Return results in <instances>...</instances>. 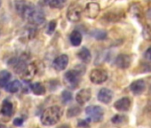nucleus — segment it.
Wrapping results in <instances>:
<instances>
[{"label":"nucleus","mask_w":151,"mask_h":128,"mask_svg":"<svg viewBox=\"0 0 151 128\" xmlns=\"http://www.w3.org/2000/svg\"><path fill=\"white\" fill-rule=\"evenodd\" d=\"M1 4H2V0H0V6H1Z\"/></svg>","instance_id":"32"},{"label":"nucleus","mask_w":151,"mask_h":128,"mask_svg":"<svg viewBox=\"0 0 151 128\" xmlns=\"http://www.w3.org/2000/svg\"><path fill=\"white\" fill-rule=\"evenodd\" d=\"M22 88V84L19 80H14L6 86V90L11 93H18Z\"/></svg>","instance_id":"21"},{"label":"nucleus","mask_w":151,"mask_h":128,"mask_svg":"<svg viewBox=\"0 0 151 128\" xmlns=\"http://www.w3.org/2000/svg\"><path fill=\"white\" fill-rule=\"evenodd\" d=\"M113 99V92L110 89L108 88H101L99 93H98V100L104 103V104H109L111 102Z\"/></svg>","instance_id":"14"},{"label":"nucleus","mask_w":151,"mask_h":128,"mask_svg":"<svg viewBox=\"0 0 151 128\" xmlns=\"http://www.w3.org/2000/svg\"><path fill=\"white\" fill-rule=\"evenodd\" d=\"M146 89V83L143 79H138L133 81L130 86V90L135 94L139 95L141 94Z\"/></svg>","instance_id":"15"},{"label":"nucleus","mask_w":151,"mask_h":128,"mask_svg":"<svg viewBox=\"0 0 151 128\" xmlns=\"http://www.w3.org/2000/svg\"><path fill=\"white\" fill-rule=\"evenodd\" d=\"M131 106H132V101L129 97L121 98L114 103V108L120 112L128 111L130 109Z\"/></svg>","instance_id":"11"},{"label":"nucleus","mask_w":151,"mask_h":128,"mask_svg":"<svg viewBox=\"0 0 151 128\" xmlns=\"http://www.w3.org/2000/svg\"><path fill=\"white\" fill-rule=\"evenodd\" d=\"M126 120H127V118L123 115H116L111 119L112 123H114V124H122Z\"/></svg>","instance_id":"27"},{"label":"nucleus","mask_w":151,"mask_h":128,"mask_svg":"<svg viewBox=\"0 0 151 128\" xmlns=\"http://www.w3.org/2000/svg\"><path fill=\"white\" fill-rule=\"evenodd\" d=\"M44 2L46 6H50L51 8H62L66 2H67V0H44Z\"/></svg>","instance_id":"22"},{"label":"nucleus","mask_w":151,"mask_h":128,"mask_svg":"<svg viewBox=\"0 0 151 128\" xmlns=\"http://www.w3.org/2000/svg\"><path fill=\"white\" fill-rule=\"evenodd\" d=\"M63 110L59 106H51L44 110L41 115L40 120L44 125L51 126L56 124L61 118Z\"/></svg>","instance_id":"2"},{"label":"nucleus","mask_w":151,"mask_h":128,"mask_svg":"<svg viewBox=\"0 0 151 128\" xmlns=\"http://www.w3.org/2000/svg\"><path fill=\"white\" fill-rule=\"evenodd\" d=\"M82 15V7L80 5L74 3L69 6L67 11V18L68 21L73 22H77L81 19Z\"/></svg>","instance_id":"5"},{"label":"nucleus","mask_w":151,"mask_h":128,"mask_svg":"<svg viewBox=\"0 0 151 128\" xmlns=\"http://www.w3.org/2000/svg\"><path fill=\"white\" fill-rule=\"evenodd\" d=\"M61 100H62V102L64 104H67V103L70 102L71 100H72V93L69 91H67V90L63 91L62 93H61Z\"/></svg>","instance_id":"25"},{"label":"nucleus","mask_w":151,"mask_h":128,"mask_svg":"<svg viewBox=\"0 0 151 128\" xmlns=\"http://www.w3.org/2000/svg\"><path fill=\"white\" fill-rule=\"evenodd\" d=\"M90 80L95 85H101L108 79V73L103 69H94L90 73Z\"/></svg>","instance_id":"6"},{"label":"nucleus","mask_w":151,"mask_h":128,"mask_svg":"<svg viewBox=\"0 0 151 128\" xmlns=\"http://www.w3.org/2000/svg\"><path fill=\"white\" fill-rule=\"evenodd\" d=\"M92 97V91L89 88H84L81 89L76 95V100H77V102L79 105H84L86 104L87 101H90Z\"/></svg>","instance_id":"12"},{"label":"nucleus","mask_w":151,"mask_h":128,"mask_svg":"<svg viewBox=\"0 0 151 128\" xmlns=\"http://www.w3.org/2000/svg\"><path fill=\"white\" fill-rule=\"evenodd\" d=\"M91 35L95 37L96 39L98 40H104L106 37H107V32L105 30H102V29H93L91 33Z\"/></svg>","instance_id":"23"},{"label":"nucleus","mask_w":151,"mask_h":128,"mask_svg":"<svg viewBox=\"0 0 151 128\" xmlns=\"http://www.w3.org/2000/svg\"><path fill=\"white\" fill-rule=\"evenodd\" d=\"M68 64V56L67 54H61L58 56L52 62V67L56 71L64 70Z\"/></svg>","instance_id":"10"},{"label":"nucleus","mask_w":151,"mask_h":128,"mask_svg":"<svg viewBox=\"0 0 151 128\" xmlns=\"http://www.w3.org/2000/svg\"><path fill=\"white\" fill-rule=\"evenodd\" d=\"M19 12L21 15L28 22L35 24L40 25L45 22V14L44 13L37 9L35 6L31 4H20L18 6Z\"/></svg>","instance_id":"1"},{"label":"nucleus","mask_w":151,"mask_h":128,"mask_svg":"<svg viewBox=\"0 0 151 128\" xmlns=\"http://www.w3.org/2000/svg\"><path fill=\"white\" fill-rule=\"evenodd\" d=\"M78 126L81 127V128H88L89 127V124L86 120H79V122L78 123Z\"/></svg>","instance_id":"28"},{"label":"nucleus","mask_w":151,"mask_h":128,"mask_svg":"<svg viewBox=\"0 0 151 128\" xmlns=\"http://www.w3.org/2000/svg\"><path fill=\"white\" fill-rule=\"evenodd\" d=\"M0 128H12V127H9V126H7V125H6V124H0Z\"/></svg>","instance_id":"31"},{"label":"nucleus","mask_w":151,"mask_h":128,"mask_svg":"<svg viewBox=\"0 0 151 128\" xmlns=\"http://www.w3.org/2000/svg\"><path fill=\"white\" fill-rule=\"evenodd\" d=\"M37 73V66L35 63H28L20 76L25 80L32 79Z\"/></svg>","instance_id":"8"},{"label":"nucleus","mask_w":151,"mask_h":128,"mask_svg":"<svg viewBox=\"0 0 151 128\" xmlns=\"http://www.w3.org/2000/svg\"><path fill=\"white\" fill-rule=\"evenodd\" d=\"M144 57H145V59H147V60H151V46H150L149 48H147V50L145 52Z\"/></svg>","instance_id":"30"},{"label":"nucleus","mask_w":151,"mask_h":128,"mask_svg":"<svg viewBox=\"0 0 151 128\" xmlns=\"http://www.w3.org/2000/svg\"><path fill=\"white\" fill-rule=\"evenodd\" d=\"M123 14L121 13H116V12H109L105 14L103 19L106 20L109 22H116L118 21H120L123 17Z\"/></svg>","instance_id":"19"},{"label":"nucleus","mask_w":151,"mask_h":128,"mask_svg":"<svg viewBox=\"0 0 151 128\" xmlns=\"http://www.w3.org/2000/svg\"><path fill=\"white\" fill-rule=\"evenodd\" d=\"M78 57L85 63H89L92 60V54L88 48L86 47H82L78 52Z\"/></svg>","instance_id":"17"},{"label":"nucleus","mask_w":151,"mask_h":128,"mask_svg":"<svg viewBox=\"0 0 151 128\" xmlns=\"http://www.w3.org/2000/svg\"><path fill=\"white\" fill-rule=\"evenodd\" d=\"M64 82L70 89H76L80 83V73L77 70H68L64 75Z\"/></svg>","instance_id":"4"},{"label":"nucleus","mask_w":151,"mask_h":128,"mask_svg":"<svg viewBox=\"0 0 151 128\" xmlns=\"http://www.w3.org/2000/svg\"><path fill=\"white\" fill-rule=\"evenodd\" d=\"M86 114L87 115L89 120L95 123L101 122L104 117V110L98 105L88 106L86 109Z\"/></svg>","instance_id":"3"},{"label":"nucleus","mask_w":151,"mask_h":128,"mask_svg":"<svg viewBox=\"0 0 151 128\" xmlns=\"http://www.w3.org/2000/svg\"><path fill=\"white\" fill-rule=\"evenodd\" d=\"M80 112H81V108H80V107L73 106L72 108L68 109V112H67V116H68V117L76 116H78Z\"/></svg>","instance_id":"24"},{"label":"nucleus","mask_w":151,"mask_h":128,"mask_svg":"<svg viewBox=\"0 0 151 128\" xmlns=\"http://www.w3.org/2000/svg\"><path fill=\"white\" fill-rule=\"evenodd\" d=\"M23 122L24 121H23V119L22 117H16V118L14 119V124L15 126H21L23 124Z\"/></svg>","instance_id":"29"},{"label":"nucleus","mask_w":151,"mask_h":128,"mask_svg":"<svg viewBox=\"0 0 151 128\" xmlns=\"http://www.w3.org/2000/svg\"><path fill=\"white\" fill-rule=\"evenodd\" d=\"M14 112V103L9 100H5L2 102L1 108H0V115L4 116H12Z\"/></svg>","instance_id":"13"},{"label":"nucleus","mask_w":151,"mask_h":128,"mask_svg":"<svg viewBox=\"0 0 151 128\" xmlns=\"http://www.w3.org/2000/svg\"><path fill=\"white\" fill-rule=\"evenodd\" d=\"M100 11H101L100 5L95 2H91L86 5V9H85V14L86 17L90 19H95L98 17Z\"/></svg>","instance_id":"9"},{"label":"nucleus","mask_w":151,"mask_h":128,"mask_svg":"<svg viewBox=\"0 0 151 128\" xmlns=\"http://www.w3.org/2000/svg\"><path fill=\"white\" fill-rule=\"evenodd\" d=\"M132 61V59L130 55L122 53V54L117 55V57L115 60V64H116V66L118 67L119 69L124 70V69H127L131 66Z\"/></svg>","instance_id":"7"},{"label":"nucleus","mask_w":151,"mask_h":128,"mask_svg":"<svg viewBox=\"0 0 151 128\" xmlns=\"http://www.w3.org/2000/svg\"><path fill=\"white\" fill-rule=\"evenodd\" d=\"M12 78V74L8 70H1L0 71V87L4 88L8 84Z\"/></svg>","instance_id":"18"},{"label":"nucleus","mask_w":151,"mask_h":128,"mask_svg":"<svg viewBox=\"0 0 151 128\" xmlns=\"http://www.w3.org/2000/svg\"><path fill=\"white\" fill-rule=\"evenodd\" d=\"M30 89L32 93L36 95H44L45 93V87L40 82H36L30 86Z\"/></svg>","instance_id":"20"},{"label":"nucleus","mask_w":151,"mask_h":128,"mask_svg":"<svg viewBox=\"0 0 151 128\" xmlns=\"http://www.w3.org/2000/svg\"><path fill=\"white\" fill-rule=\"evenodd\" d=\"M82 39H83L82 34L78 30L72 31L69 36V40L73 46H78L82 43Z\"/></svg>","instance_id":"16"},{"label":"nucleus","mask_w":151,"mask_h":128,"mask_svg":"<svg viewBox=\"0 0 151 128\" xmlns=\"http://www.w3.org/2000/svg\"><path fill=\"white\" fill-rule=\"evenodd\" d=\"M56 26H57V22H56V21H51L49 23H48V26H47V29H46V33L48 34V35H52L53 32H54V30H55V29H56Z\"/></svg>","instance_id":"26"}]
</instances>
